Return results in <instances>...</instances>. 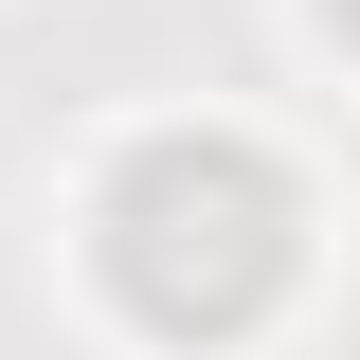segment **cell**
<instances>
[{
	"mask_svg": "<svg viewBox=\"0 0 360 360\" xmlns=\"http://www.w3.org/2000/svg\"><path fill=\"white\" fill-rule=\"evenodd\" d=\"M108 288H127L162 342H234V324L288 288V252H307V217H288V180L252 162V144H144L127 180H108Z\"/></svg>",
	"mask_w": 360,
	"mask_h": 360,
	"instance_id": "1",
	"label": "cell"
},
{
	"mask_svg": "<svg viewBox=\"0 0 360 360\" xmlns=\"http://www.w3.org/2000/svg\"><path fill=\"white\" fill-rule=\"evenodd\" d=\"M324 18H360V0H324Z\"/></svg>",
	"mask_w": 360,
	"mask_h": 360,
	"instance_id": "2",
	"label": "cell"
}]
</instances>
